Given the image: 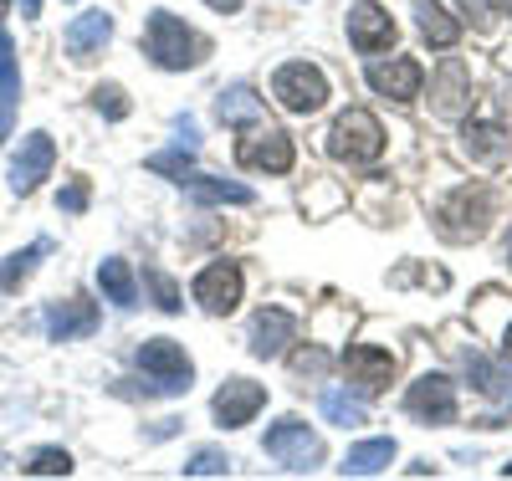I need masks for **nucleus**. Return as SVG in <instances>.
<instances>
[{
	"label": "nucleus",
	"instance_id": "25",
	"mask_svg": "<svg viewBox=\"0 0 512 481\" xmlns=\"http://www.w3.org/2000/svg\"><path fill=\"white\" fill-rule=\"evenodd\" d=\"M190 195H195V200H205V205H221V200H231V205H251V190H246V185L205 180V174H190Z\"/></svg>",
	"mask_w": 512,
	"mask_h": 481
},
{
	"label": "nucleus",
	"instance_id": "37",
	"mask_svg": "<svg viewBox=\"0 0 512 481\" xmlns=\"http://www.w3.org/2000/svg\"><path fill=\"white\" fill-rule=\"evenodd\" d=\"M502 354H507V364H512V328H507V338H502Z\"/></svg>",
	"mask_w": 512,
	"mask_h": 481
},
{
	"label": "nucleus",
	"instance_id": "22",
	"mask_svg": "<svg viewBox=\"0 0 512 481\" xmlns=\"http://www.w3.org/2000/svg\"><path fill=\"white\" fill-rule=\"evenodd\" d=\"M420 36L446 52V47H456V41H461V21H451V11L431 6V0H420Z\"/></svg>",
	"mask_w": 512,
	"mask_h": 481
},
{
	"label": "nucleus",
	"instance_id": "19",
	"mask_svg": "<svg viewBox=\"0 0 512 481\" xmlns=\"http://www.w3.org/2000/svg\"><path fill=\"white\" fill-rule=\"evenodd\" d=\"M461 149L472 154V159H502L507 154V134H502V123H487V118H477V123H466L461 128Z\"/></svg>",
	"mask_w": 512,
	"mask_h": 481
},
{
	"label": "nucleus",
	"instance_id": "34",
	"mask_svg": "<svg viewBox=\"0 0 512 481\" xmlns=\"http://www.w3.org/2000/svg\"><path fill=\"white\" fill-rule=\"evenodd\" d=\"M57 205H62L67 215H82V210H88V185H82V180H72V185L57 195Z\"/></svg>",
	"mask_w": 512,
	"mask_h": 481
},
{
	"label": "nucleus",
	"instance_id": "31",
	"mask_svg": "<svg viewBox=\"0 0 512 481\" xmlns=\"http://www.w3.org/2000/svg\"><path fill=\"white\" fill-rule=\"evenodd\" d=\"M149 169H159V174H175V180H185V174H190V144H185V149H175V154H154V159H149Z\"/></svg>",
	"mask_w": 512,
	"mask_h": 481
},
{
	"label": "nucleus",
	"instance_id": "2",
	"mask_svg": "<svg viewBox=\"0 0 512 481\" xmlns=\"http://www.w3.org/2000/svg\"><path fill=\"white\" fill-rule=\"evenodd\" d=\"M328 154L344 159V164H369V159H379V154H384V128H379V118L364 113V108H349L344 118L333 123Z\"/></svg>",
	"mask_w": 512,
	"mask_h": 481
},
{
	"label": "nucleus",
	"instance_id": "23",
	"mask_svg": "<svg viewBox=\"0 0 512 481\" xmlns=\"http://www.w3.org/2000/svg\"><path fill=\"white\" fill-rule=\"evenodd\" d=\"M21 93V72H16V47L11 36L0 31V118H11V103Z\"/></svg>",
	"mask_w": 512,
	"mask_h": 481
},
{
	"label": "nucleus",
	"instance_id": "9",
	"mask_svg": "<svg viewBox=\"0 0 512 481\" xmlns=\"http://www.w3.org/2000/svg\"><path fill=\"white\" fill-rule=\"evenodd\" d=\"M52 164H57L52 134H26L21 149H16V159H11V190H16V195H31V190L52 174Z\"/></svg>",
	"mask_w": 512,
	"mask_h": 481
},
{
	"label": "nucleus",
	"instance_id": "10",
	"mask_svg": "<svg viewBox=\"0 0 512 481\" xmlns=\"http://www.w3.org/2000/svg\"><path fill=\"white\" fill-rule=\"evenodd\" d=\"M195 302L205 313H236V302H241V267H236V261H216V267H205L195 277Z\"/></svg>",
	"mask_w": 512,
	"mask_h": 481
},
{
	"label": "nucleus",
	"instance_id": "15",
	"mask_svg": "<svg viewBox=\"0 0 512 481\" xmlns=\"http://www.w3.org/2000/svg\"><path fill=\"white\" fill-rule=\"evenodd\" d=\"M292 338H297V318L287 308H262L256 323H251V354L256 359H277Z\"/></svg>",
	"mask_w": 512,
	"mask_h": 481
},
{
	"label": "nucleus",
	"instance_id": "30",
	"mask_svg": "<svg viewBox=\"0 0 512 481\" xmlns=\"http://www.w3.org/2000/svg\"><path fill=\"white\" fill-rule=\"evenodd\" d=\"M26 471H31V476H67V471H72V456H67V451H36Z\"/></svg>",
	"mask_w": 512,
	"mask_h": 481
},
{
	"label": "nucleus",
	"instance_id": "13",
	"mask_svg": "<svg viewBox=\"0 0 512 481\" xmlns=\"http://www.w3.org/2000/svg\"><path fill=\"white\" fill-rule=\"evenodd\" d=\"M420 82H425V67L415 57H395V62L369 67V87H374V93H384V98H395V103L420 98Z\"/></svg>",
	"mask_w": 512,
	"mask_h": 481
},
{
	"label": "nucleus",
	"instance_id": "36",
	"mask_svg": "<svg viewBox=\"0 0 512 481\" xmlns=\"http://www.w3.org/2000/svg\"><path fill=\"white\" fill-rule=\"evenodd\" d=\"M216 11H241V0H210Z\"/></svg>",
	"mask_w": 512,
	"mask_h": 481
},
{
	"label": "nucleus",
	"instance_id": "5",
	"mask_svg": "<svg viewBox=\"0 0 512 481\" xmlns=\"http://www.w3.org/2000/svg\"><path fill=\"white\" fill-rule=\"evenodd\" d=\"M139 369L154 379L159 395H185L190 379H195V369H190V359H185V348L169 343V338H149V343L139 348Z\"/></svg>",
	"mask_w": 512,
	"mask_h": 481
},
{
	"label": "nucleus",
	"instance_id": "24",
	"mask_svg": "<svg viewBox=\"0 0 512 481\" xmlns=\"http://www.w3.org/2000/svg\"><path fill=\"white\" fill-rule=\"evenodd\" d=\"M461 364H466V374H472V384L482 389V395H512L507 374H497V369L487 364V354H477V348H466V354H461Z\"/></svg>",
	"mask_w": 512,
	"mask_h": 481
},
{
	"label": "nucleus",
	"instance_id": "1",
	"mask_svg": "<svg viewBox=\"0 0 512 481\" xmlns=\"http://www.w3.org/2000/svg\"><path fill=\"white\" fill-rule=\"evenodd\" d=\"M144 47H149V57H154L164 72H185V67H195V62L210 52V41H205V36H195L180 16L154 11V16H149V26H144Z\"/></svg>",
	"mask_w": 512,
	"mask_h": 481
},
{
	"label": "nucleus",
	"instance_id": "20",
	"mask_svg": "<svg viewBox=\"0 0 512 481\" xmlns=\"http://www.w3.org/2000/svg\"><path fill=\"white\" fill-rule=\"evenodd\" d=\"M390 461H395V441H390V435H374V441H364V446H354L344 456V476H374Z\"/></svg>",
	"mask_w": 512,
	"mask_h": 481
},
{
	"label": "nucleus",
	"instance_id": "28",
	"mask_svg": "<svg viewBox=\"0 0 512 481\" xmlns=\"http://www.w3.org/2000/svg\"><path fill=\"white\" fill-rule=\"evenodd\" d=\"M323 415L333 425H364V405L349 400V395H338V389H328V395H323Z\"/></svg>",
	"mask_w": 512,
	"mask_h": 481
},
{
	"label": "nucleus",
	"instance_id": "8",
	"mask_svg": "<svg viewBox=\"0 0 512 481\" xmlns=\"http://www.w3.org/2000/svg\"><path fill=\"white\" fill-rule=\"evenodd\" d=\"M405 410L425 425H451L456 420V384L446 374H420L405 395Z\"/></svg>",
	"mask_w": 512,
	"mask_h": 481
},
{
	"label": "nucleus",
	"instance_id": "29",
	"mask_svg": "<svg viewBox=\"0 0 512 481\" xmlns=\"http://www.w3.org/2000/svg\"><path fill=\"white\" fill-rule=\"evenodd\" d=\"M144 282H149V292H154V302H159L164 313H180V287L169 282L159 267H144Z\"/></svg>",
	"mask_w": 512,
	"mask_h": 481
},
{
	"label": "nucleus",
	"instance_id": "17",
	"mask_svg": "<svg viewBox=\"0 0 512 481\" xmlns=\"http://www.w3.org/2000/svg\"><path fill=\"white\" fill-rule=\"evenodd\" d=\"M436 113L441 118H456L466 103H472V72H466V62H441V72H436Z\"/></svg>",
	"mask_w": 512,
	"mask_h": 481
},
{
	"label": "nucleus",
	"instance_id": "38",
	"mask_svg": "<svg viewBox=\"0 0 512 481\" xmlns=\"http://www.w3.org/2000/svg\"><path fill=\"white\" fill-rule=\"evenodd\" d=\"M6 6H11V0H0V11H6Z\"/></svg>",
	"mask_w": 512,
	"mask_h": 481
},
{
	"label": "nucleus",
	"instance_id": "21",
	"mask_svg": "<svg viewBox=\"0 0 512 481\" xmlns=\"http://www.w3.org/2000/svg\"><path fill=\"white\" fill-rule=\"evenodd\" d=\"M98 287L108 292V302H118V308H134L139 302V282L128 272V261H118V256H108L98 267Z\"/></svg>",
	"mask_w": 512,
	"mask_h": 481
},
{
	"label": "nucleus",
	"instance_id": "33",
	"mask_svg": "<svg viewBox=\"0 0 512 481\" xmlns=\"http://www.w3.org/2000/svg\"><path fill=\"white\" fill-rule=\"evenodd\" d=\"M226 466H231V461H226L221 451H200V456H195V461H190L185 471H190V476H221Z\"/></svg>",
	"mask_w": 512,
	"mask_h": 481
},
{
	"label": "nucleus",
	"instance_id": "39",
	"mask_svg": "<svg viewBox=\"0 0 512 481\" xmlns=\"http://www.w3.org/2000/svg\"><path fill=\"white\" fill-rule=\"evenodd\" d=\"M507 476H512V466H507Z\"/></svg>",
	"mask_w": 512,
	"mask_h": 481
},
{
	"label": "nucleus",
	"instance_id": "7",
	"mask_svg": "<svg viewBox=\"0 0 512 481\" xmlns=\"http://www.w3.org/2000/svg\"><path fill=\"white\" fill-rule=\"evenodd\" d=\"M344 374L354 384V395L374 400L395 379V354H390V348H374V343H354L349 354H344Z\"/></svg>",
	"mask_w": 512,
	"mask_h": 481
},
{
	"label": "nucleus",
	"instance_id": "26",
	"mask_svg": "<svg viewBox=\"0 0 512 481\" xmlns=\"http://www.w3.org/2000/svg\"><path fill=\"white\" fill-rule=\"evenodd\" d=\"M216 113H221V123H246V118L262 113V98H256L251 87H231V93H221Z\"/></svg>",
	"mask_w": 512,
	"mask_h": 481
},
{
	"label": "nucleus",
	"instance_id": "40",
	"mask_svg": "<svg viewBox=\"0 0 512 481\" xmlns=\"http://www.w3.org/2000/svg\"><path fill=\"white\" fill-rule=\"evenodd\" d=\"M507 11H512V6H507Z\"/></svg>",
	"mask_w": 512,
	"mask_h": 481
},
{
	"label": "nucleus",
	"instance_id": "16",
	"mask_svg": "<svg viewBox=\"0 0 512 481\" xmlns=\"http://www.w3.org/2000/svg\"><path fill=\"white\" fill-rule=\"evenodd\" d=\"M262 405H267V389H262V384H251V379H231V384L221 389V395H216V405H210V410H216V420H221L226 430H236V425H246Z\"/></svg>",
	"mask_w": 512,
	"mask_h": 481
},
{
	"label": "nucleus",
	"instance_id": "4",
	"mask_svg": "<svg viewBox=\"0 0 512 481\" xmlns=\"http://www.w3.org/2000/svg\"><path fill=\"white\" fill-rule=\"evenodd\" d=\"M492 221V190L487 185H466L441 205V231L451 241H477Z\"/></svg>",
	"mask_w": 512,
	"mask_h": 481
},
{
	"label": "nucleus",
	"instance_id": "27",
	"mask_svg": "<svg viewBox=\"0 0 512 481\" xmlns=\"http://www.w3.org/2000/svg\"><path fill=\"white\" fill-rule=\"evenodd\" d=\"M41 251H47V241H36V246H26V251H16L11 261H6V272H0V287H6V292H16L21 282H26V272L36 267V256Z\"/></svg>",
	"mask_w": 512,
	"mask_h": 481
},
{
	"label": "nucleus",
	"instance_id": "14",
	"mask_svg": "<svg viewBox=\"0 0 512 481\" xmlns=\"http://www.w3.org/2000/svg\"><path fill=\"white\" fill-rule=\"evenodd\" d=\"M108 36H113V16H108V11H82V16L67 26L62 47H67L72 62H93V57L108 47Z\"/></svg>",
	"mask_w": 512,
	"mask_h": 481
},
{
	"label": "nucleus",
	"instance_id": "3",
	"mask_svg": "<svg viewBox=\"0 0 512 481\" xmlns=\"http://www.w3.org/2000/svg\"><path fill=\"white\" fill-rule=\"evenodd\" d=\"M272 98H277L287 113H318V108L328 103V77H323L318 67H308V62H287V67H277V77H272Z\"/></svg>",
	"mask_w": 512,
	"mask_h": 481
},
{
	"label": "nucleus",
	"instance_id": "11",
	"mask_svg": "<svg viewBox=\"0 0 512 481\" xmlns=\"http://www.w3.org/2000/svg\"><path fill=\"white\" fill-rule=\"evenodd\" d=\"M236 159L246 169H267V174H287L292 169V139L282 134V128H256L251 139H241Z\"/></svg>",
	"mask_w": 512,
	"mask_h": 481
},
{
	"label": "nucleus",
	"instance_id": "32",
	"mask_svg": "<svg viewBox=\"0 0 512 481\" xmlns=\"http://www.w3.org/2000/svg\"><path fill=\"white\" fill-rule=\"evenodd\" d=\"M93 103H98V113H108V118H128V103H123V87H98L93 93Z\"/></svg>",
	"mask_w": 512,
	"mask_h": 481
},
{
	"label": "nucleus",
	"instance_id": "12",
	"mask_svg": "<svg viewBox=\"0 0 512 481\" xmlns=\"http://www.w3.org/2000/svg\"><path fill=\"white\" fill-rule=\"evenodd\" d=\"M349 41L359 52H384L395 41V21L390 11L379 6V0H359V6L349 11Z\"/></svg>",
	"mask_w": 512,
	"mask_h": 481
},
{
	"label": "nucleus",
	"instance_id": "18",
	"mask_svg": "<svg viewBox=\"0 0 512 481\" xmlns=\"http://www.w3.org/2000/svg\"><path fill=\"white\" fill-rule=\"evenodd\" d=\"M93 323H98V308L93 302H82V297H67L62 308H52L47 313V328H52V338H77V333H93Z\"/></svg>",
	"mask_w": 512,
	"mask_h": 481
},
{
	"label": "nucleus",
	"instance_id": "6",
	"mask_svg": "<svg viewBox=\"0 0 512 481\" xmlns=\"http://www.w3.org/2000/svg\"><path fill=\"white\" fill-rule=\"evenodd\" d=\"M267 456L287 471H313L323 461V441L303 425V420H277L267 430Z\"/></svg>",
	"mask_w": 512,
	"mask_h": 481
},
{
	"label": "nucleus",
	"instance_id": "35",
	"mask_svg": "<svg viewBox=\"0 0 512 481\" xmlns=\"http://www.w3.org/2000/svg\"><path fill=\"white\" fill-rule=\"evenodd\" d=\"M21 16H41V0H21Z\"/></svg>",
	"mask_w": 512,
	"mask_h": 481
}]
</instances>
